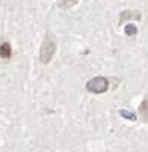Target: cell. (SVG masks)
I'll list each match as a JSON object with an SVG mask.
<instances>
[{
    "mask_svg": "<svg viewBox=\"0 0 148 152\" xmlns=\"http://www.w3.org/2000/svg\"><path fill=\"white\" fill-rule=\"evenodd\" d=\"M86 89L92 94H103L109 89V80L106 77H95L86 83Z\"/></svg>",
    "mask_w": 148,
    "mask_h": 152,
    "instance_id": "1",
    "label": "cell"
},
{
    "mask_svg": "<svg viewBox=\"0 0 148 152\" xmlns=\"http://www.w3.org/2000/svg\"><path fill=\"white\" fill-rule=\"evenodd\" d=\"M56 51V44L53 41L50 39H46V42L42 44V48H41V53H39V57H41V62H44V63H49L53 57Z\"/></svg>",
    "mask_w": 148,
    "mask_h": 152,
    "instance_id": "2",
    "label": "cell"
},
{
    "mask_svg": "<svg viewBox=\"0 0 148 152\" xmlns=\"http://www.w3.org/2000/svg\"><path fill=\"white\" fill-rule=\"evenodd\" d=\"M0 57L2 59H9L11 57V45L8 42H3L2 45H0Z\"/></svg>",
    "mask_w": 148,
    "mask_h": 152,
    "instance_id": "3",
    "label": "cell"
},
{
    "mask_svg": "<svg viewBox=\"0 0 148 152\" xmlns=\"http://www.w3.org/2000/svg\"><path fill=\"white\" fill-rule=\"evenodd\" d=\"M141 116L144 121H148V99H145L141 105Z\"/></svg>",
    "mask_w": 148,
    "mask_h": 152,
    "instance_id": "4",
    "label": "cell"
},
{
    "mask_svg": "<svg viewBox=\"0 0 148 152\" xmlns=\"http://www.w3.org/2000/svg\"><path fill=\"white\" fill-rule=\"evenodd\" d=\"M136 27H135V24H129V26H125V33L129 35V36H133V35H136Z\"/></svg>",
    "mask_w": 148,
    "mask_h": 152,
    "instance_id": "5",
    "label": "cell"
},
{
    "mask_svg": "<svg viewBox=\"0 0 148 152\" xmlns=\"http://www.w3.org/2000/svg\"><path fill=\"white\" fill-rule=\"evenodd\" d=\"M119 115L121 116H124V118H127L129 121H136V116L133 115V113H130V112H125V110H121L119 112Z\"/></svg>",
    "mask_w": 148,
    "mask_h": 152,
    "instance_id": "6",
    "label": "cell"
},
{
    "mask_svg": "<svg viewBox=\"0 0 148 152\" xmlns=\"http://www.w3.org/2000/svg\"><path fill=\"white\" fill-rule=\"evenodd\" d=\"M77 2V0H63L62 2V5L60 6H63V8H67V6H71V5H74Z\"/></svg>",
    "mask_w": 148,
    "mask_h": 152,
    "instance_id": "7",
    "label": "cell"
}]
</instances>
